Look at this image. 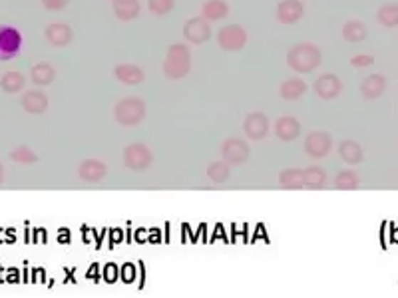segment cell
I'll use <instances>...</instances> for the list:
<instances>
[{"instance_id":"cell-9","label":"cell","mask_w":398,"mask_h":298,"mask_svg":"<svg viewBox=\"0 0 398 298\" xmlns=\"http://www.w3.org/2000/svg\"><path fill=\"white\" fill-rule=\"evenodd\" d=\"M303 10L301 0H281L277 6V18L283 24H295L301 20Z\"/></svg>"},{"instance_id":"cell-29","label":"cell","mask_w":398,"mask_h":298,"mask_svg":"<svg viewBox=\"0 0 398 298\" xmlns=\"http://www.w3.org/2000/svg\"><path fill=\"white\" fill-rule=\"evenodd\" d=\"M42 2V6L50 12H58V10L66 9L70 4V0H40Z\"/></svg>"},{"instance_id":"cell-8","label":"cell","mask_w":398,"mask_h":298,"mask_svg":"<svg viewBox=\"0 0 398 298\" xmlns=\"http://www.w3.org/2000/svg\"><path fill=\"white\" fill-rule=\"evenodd\" d=\"M44 36L48 40V44L52 46H68L70 42H72V28H70L68 24H64V22H56V24H50L46 26L44 30Z\"/></svg>"},{"instance_id":"cell-17","label":"cell","mask_w":398,"mask_h":298,"mask_svg":"<svg viewBox=\"0 0 398 298\" xmlns=\"http://www.w3.org/2000/svg\"><path fill=\"white\" fill-rule=\"evenodd\" d=\"M275 132L281 137L283 142H289V139H295L299 132H301V125L295 117H281L277 125H275Z\"/></svg>"},{"instance_id":"cell-3","label":"cell","mask_w":398,"mask_h":298,"mask_svg":"<svg viewBox=\"0 0 398 298\" xmlns=\"http://www.w3.org/2000/svg\"><path fill=\"white\" fill-rule=\"evenodd\" d=\"M22 50V34L14 26L0 24V62L16 58Z\"/></svg>"},{"instance_id":"cell-23","label":"cell","mask_w":398,"mask_h":298,"mask_svg":"<svg viewBox=\"0 0 398 298\" xmlns=\"http://www.w3.org/2000/svg\"><path fill=\"white\" fill-rule=\"evenodd\" d=\"M342 36L349 40V42H360V40L367 36V30L362 26V22L350 20V22L345 24V28H342Z\"/></svg>"},{"instance_id":"cell-27","label":"cell","mask_w":398,"mask_h":298,"mask_svg":"<svg viewBox=\"0 0 398 298\" xmlns=\"http://www.w3.org/2000/svg\"><path fill=\"white\" fill-rule=\"evenodd\" d=\"M325 183V171L319 167H311L305 171V185L307 187H320Z\"/></svg>"},{"instance_id":"cell-7","label":"cell","mask_w":398,"mask_h":298,"mask_svg":"<svg viewBox=\"0 0 398 298\" xmlns=\"http://www.w3.org/2000/svg\"><path fill=\"white\" fill-rule=\"evenodd\" d=\"M124 159H126V165L130 169L142 171V169H146L147 165L152 164V151L147 149L146 145H130V147H126Z\"/></svg>"},{"instance_id":"cell-10","label":"cell","mask_w":398,"mask_h":298,"mask_svg":"<svg viewBox=\"0 0 398 298\" xmlns=\"http://www.w3.org/2000/svg\"><path fill=\"white\" fill-rule=\"evenodd\" d=\"M20 104H22V107L28 114H42L48 107V97H46L44 92H40V90H30V92H26L22 96Z\"/></svg>"},{"instance_id":"cell-11","label":"cell","mask_w":398,"mask_h":298,"mask_svg":"<svg viewBox=\"0 0 398 298\" xmlns=\"http://www.w3.org/2000/svg\"><path fill=\"white\" fill-rule=\"evenodd\" d=\"M305 149L309 151L313 157H325L330 149V137L323 132H315L307 137L305 142Z\"/></svg>"},{"instance_id":"cell-1","label":"cell","mask_w":398,"mask_h":298,"mask_svg":"<svg viewBox=\"0 0 398 298\" xmlns=\"http://www.w3.org/2000/svg\"><path fill=\"white\" fill-rule=\"evenodd\" d=\"M287 64L299 72V74H305V72H313L315 68L320 64V50L315 46V44H309V42H303V44H297L289 50L287 54Z\"/></svg>"},{"instance_id":"cell-4","label":"cell","mask_w":398,"mask_h":298,"mask_svg":"<svg viewBox=\"0 0 398 298\" xmlns=\"http://www.w3.org/2000/svg\"><path fill=\"white\" fill-rule=\"evenodd\" d=\"M114 116L117 117V122L122 125H136L146 116V107H144L142 100L126 97L117 104V107L114 110Z\"/></svg>"},{"instance_id":"cell-6","label":"cell","mask_w":398,"mask_h":298,"mask_svg":"<svg viewBox=\"0 0 398 298\" xmlns=\"http://www.w3.org/2000/svg\"><path fill=\"white\" fill-rule=\"evenodd\" d=\"M184 36L194 44H204L211 38V28L205 18H189L184 26Z\"/></svg>"},{"instance_id":"cell-12","label":"cell","mask_w":398,"mask_h":298,"mask_svg":"<svg viewBox=\"0 0 398 298\" xmlns=\"http://www.w3.org/2000/svg\"><path fill=\"white\" fill-rule=\"evenodd\" d=\"M243 129L251 139H263L267 135V129H269V122H267V117L263 114H251L245 119Z\"/></svg>"},{"instance_id":"cell-24","label":"cell","mask_w":398,"mask_h":298,"mask_svg":"<svg viewBox=\"0 0 398 298\" xmlns=\"http://www.w3.org/2000/svg\"><path fill=\"white\" fill-rule=\"evenodd\" d=\"M281 183L285 187H305V171H299V169H289L281 174Z\"/></svg>"},{"instance_id":"cell-16","label":"cell","mask_w":398,"mask_h":298,"mask_svg":"<svg viewBox=\"0 0 398 298\" xmlns=\"http://www.w3.org/2000/svg\"><path fill=\"white\" fill-rule=\"evenodd\" d=\"M30 78H32V82L36 86H48V84L54 82V78H56V70L50 66V64H46V62H40L36 66H32Z\"/></svg>"},{"instance_id":"cell-19","label":"cell","mask_w":398,"mask_h":298,"mask_svg":"<svg viewBox=\"0 0 398 298\" xmlns=\"http://www.w3.org/2000/svg\"><path fill=\"white\" fill-rule=\"evenodd\" d=\"M201 12L205 20H221L229 14V4L224 0H207Z\"/></svg>"},{"instance_id":"cell-22","label":"cell","mask_w":398,"mask_h":298,"mask_svg":"<svg viewBox=\"0 0 398 298\" xmlns=\"http://www.w3.org/2000/svg\"><path fill=\"white\" fill-rule=\"evenodd\" d=\"M305 90H307V84H305L303 80H299V78H291V80H287V82L281 86V94L283 97H287V100H295V97L303 96Z\"/></svg>"},{"instance_id":"cell-18","label":"cell","mask_w":398,"mask_h":298,"mask_svg":"<svg viewBox=\"0 0 398 298\" xmlns=\"http://www.w3.org/2000/svg\"><path fill=\"white\" fill-rule=\"evenodd\" d=\"M106 175V165L100 164L96 159H88L80 165V177L86 181H100Z\"/></svg>"},{"instance_id":"cell-26","label":"cell","mask_w":398,"mask_h":298,"mask_svg":"<svg viewBox=\"0 0 398 298\" xmlns=\"http://www.w3.org/2000/svg\"><path fill=\"white\" fill-rule=\"evenodd\" d=\"M10 157H12V161H19V164H34L38 157H36V154L32 151V149H28V147H16L12 154H10Z\"/></svg>"},{"instance_id":"cell-30","label":"cell","mask_w":398,"mask_h":298,"mask_svg":"<svg viewBox=\"0 0 398 298\" xmlns=\"http://www.w3.org/2000/svg\"><path fill=\"white\" fill-rule=\"evenodd\" d=\"M370 62H372V58H367V56H359V58L352 60L355 66H365V64H370Z\"/></svg>"},{"instance_id":"cell-13","label":"cell","mask_w":398,"mask_h":298,"mask_svg":"<svg viewBox=\"0 0 398 298\" xmlns=\"http://www.w3.org/2000/svg\"><path fill=\"white\" fill-rule=\"evenodd\" d=\"M224 157L231 164H241L249 157V147L243 144L241 139H229L224 145Z\"/></svg>"},{"instance_id":"cell-21","label":"cell","mask_w":398,"mask_h":298,"mask_svg":"<svg viewBox=\"0 0 398 298\" xmlns=\"http://www.w3.org/2000/svg\"><path fill=\"white\" fill-rule=\"evenodd\" d=\"M0 87L6 94H16L24 87V76L20 72H6L4 76L0 78Z\"/></svg>"},{"instance_id":"cell-25","label":"cell","mask_w":398,"mask_h":298,"mask_svg":"<svg viewBox=\"0 0 398 298\" xmlns=\"http://www.w3.org/2000/svg\"><path fill=\"white\" fill-rule=\"evenodd\" d=\"M175 0H147V6L150 10L157 14V16H165L174 10Z\"/></svg>"},{"instance_id":"cell-28","label":"cell","mask_w":398,"mask_h":298,"mask_svg":"<svg viewBox=\"0 0 398 298\" xmlns=\"http://www.w3.org/2000/svg\"><path fill=\"white\" fill-rule=\"evenodd\" d=\"M209 177L214 179V181L221 183L225 181L227 177H229V169H227V165L225 164H214L209 167Z\"/></svg>"},{"instance_id":"cell-20","label":"cell","mask_w":398,"mask_h":298,"mask_svg":"<svg viewBox=\"0 0 398 298\" xmlns=\"http://www.w3.org/2000/svg\"><path fill=\"white\" fill-rule=\"evenodd\" d=\"M114 12L120 20H132L140 14L137 0H114Z\"/></svg>"},{"instance_id":"cell-14","label":"cell","mask_w":398,"mask_h":298,"mask_svg":"<svg viewBox=\"0 0 398 298\" xmlns=\"http://www.w3.org/2000/svg\"><path fill=\"white\" fill-rule=\"evenodd\" d=\"M340 82L337 80V76H332V74H325V76H320L317 82H315V90H317V94L320 97H325V100H330V97H335L337 94H340Z\"/></svg>"},{"instance_id":"cell-15","label":"cell","mask_w":398,"mask_h":298,"mask_svg":"<svg viewBox=\"0 0 398 298\" xmlns=\"http://www.w3.org/2000/svg\"><path fill=\"white\" fill-rule=\"evenodd\" d=\"M114 76L120 82H124V84L136 86V84H140L144 80V72L137 66H134V64H120V66L114 68Z\"/></svg>"},{"instance_id":"cell-5","label":"cell","mask_w":398,"mask_h":298,"mask_svg":"<svg viewBox=\"0 0 398 298\" xmlns=\"http://www.w3.org/2000/svg\"><path fill=\"white\" fill-rule=\"evenodd\" d=\"M217 42H219V46L224 50L237 52V50L245 48V44H247V32L239 24H231V26H225V28L219 30Z\"/></svg>"},{"instance_id":"cell-31","label":"cell","mask_w":398,"mask_h":298,"mask_svg":"<svg viewBox=\"0 0 398 298\" xmlns=\"http://www.w3.org/2000/svg\"><path fill=\"white\" fill-rule=\"evenodd\" d=\"M4 179V169H2V165H0V183Z\"/></svg>"},{"instance_id":"cell-2","label":"cell","mask_w":398,"mask_h":298,"mask_svg":"<svg viewBox=\"0 0 398 298\" xmlns=\"http://www.w3.org/2000/svg\"><path fill=\"white\" fill-rule=\"evenodd\" d=\"M192 66V54L185 44H172L164 60V74L172 80L187 76Z\"/></svg>"}]
</instances>
